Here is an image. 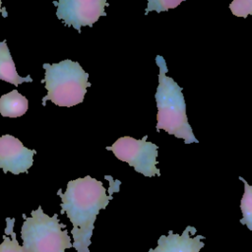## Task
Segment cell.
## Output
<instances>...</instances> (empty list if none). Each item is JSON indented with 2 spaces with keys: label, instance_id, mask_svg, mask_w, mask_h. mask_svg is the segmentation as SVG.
I'll list each match as a JSON object with an SVG mask.
<instances>
[{
  "label": "cell",
  "instance_id": "cell-3",
  "mask_svg": "<svg viewBox=\"0 0 252 252\" xmlns=\"http://www.w3.org/2000/svg\"><path fill=\"white\" fill-rule=\"evenodd\" d=\"M42 67L45 76L41 83L45 84L47 90V94L41 100L42 105L47 100L66 107L83 102L87 89L92 85L88 81L89 74L78 62L66 59L55 64L44 63Z\"/></svg>",
  "mask_w": 252,
  "mask_h": 252
},
{
  "label": "cell",
  "instance_id": "cell-11",
  "mask_svg": "<svg viewBox=\"0 0 252 252\" xmlns=\"http://www.w3.org/2000/svg\"><path fill=\"white\" fill-rule=\"evenodd\" d=\"M5 220L6 227L2 237L3 241L0 243V252H24L23 247L20 245L17 239V234L14 231L15 219L6 218Z\"/></svg>",
  "mask_w": 252,
  "mask_h": 252
},
{
  "label": "cell",
  "instance_id": "cell-9",
  "mask_svg": "<svg viewBox=\"0 0 252 252\" xmlns=\"http://www.w3.org/2000/svg\"><path fill=\"white\" fill-rule=\"evenodd\" d=\"M0 80L8 82L16 87L22 83L32 82L30 75L23 78L17 73L15 63L5 39L0 42Z\"/></svg>",
  "mask_w": 252,
  "mask_h": 252
},
{
  "label": "cell",
  "instance_id": "cell-8",
  "mask_svg": "<svg viewBox=\"0 0 252 252\" xmlns=\"http://www.w3.org/2000/svg\"><path fill=\"white\" fill-rule=\"evenodd\" d=\"M197 229L194 226L188 225L181 234L168 231V235H161L158 240L156 248H151L149 252H200L205 246L202 241L205 239L203 235L195 234Z\"/></svg>",
  "mask_w": 252,
  "mask_h": 252
},
{
  "label": "cell",
  "instance_id": "cell-12",
  "mask_svg": "<svg viewBox=\"0 0 252 252\" xmlns=\"http://www.w3.org/2000/svg\"><path fill=\"white\" fill-rule=\"evenodd\" d=\"M239 179L244 184V193L240 202L242 219H240L239 221L241 224H245L248 229L252 231V186L249 185L242 177L239 176Z\"/></svg>",
  "mask_w": 252,
  "mask_h": 252
},
{
  "label": "cell",
  "instance_id": "cell-10",
  "mask_svg": "<svg viewBox=\"0 0 252 252\" xmlns=\"http://www.w3.org/2000/svg\"><path fill=\"white\" fill-rule=\"evenodd\" d=\"M28 107L27 97L17 90H13L0 97V113L3 117H20L27 112Z\"/></svg>",
  "mask_w": 252,
  "mask_h": 252
},
{
  "label": "cell",
  "instance_id": "cell-14",
  "mask_svg": "<svg viewBox=\"0 0 252 252\" xmlns=\"http://www.w3.org/2000/svg\"><path fill=\"white\" fill-rule=\"evenodd\" d=\"M229 9L234 16L246 18L252 15V0H234L229 4Z\"/></svg>",
  "mask_w": 252,
  "mask_h": 252
},
{
  "label": "cell",
  "instance_id": "cell-4",
  "mask_svg": "<svg viewBox=\"0 0 252 252\" xmlns=\"http://www.w3.org/2000/svg\"><path fill=\"white\" fill-rule=\"evenodd\" d=\"M21 228L24 252H65L73 247L66 225L58 220V215L49 217L39 206L32 211L31 217L23 214Z\"/></svg>",
  "mask_w": 252,
  "mask_h": 252
},
{
  "label": "cell",
  "instance_id": "cell-7",
  "mask_svg": "<svg viewBox=\"0 0 252 252\" xmlns=\"http://www.w3.org/2000/svg\"><path fill=\"white\" fill-rule=\"evenodd\" d=\"M35 150L26 148L16 137L6 134L0 137V168L17 175L28 173L33 163Z\"/></svg>",
  "mask_w": 252,
  "mask_h": 252
},
{
  "label": "cell",
  "instance_id": "cell-13",
  "mask_svg": "<svg viewBox=\"0 0 252 252\" xmlns=\"http://www.w3.org/2000/svg\"><path fill=\"white\" fill-rule=\"evenodd\" d=\"M182 0H149L145 14L147 15L150 11H156L160 13L162 11H167L169 9H174L177 7Z\"/></svg>",
  "mask_w": 252,
  "mask_h": 252
},
{
  "label": "cell",
  "instance_id": "cell-1",
  "mask_svg": "<svg viewBox=\"0 0 252 252\" xmlns=\"http://www.w3.org/2000/svg\"><path fill=\"white\" fill-rule=\"evenodd\" d=\"M57 195L62 201L61 213L67 215L73 225V248L77 252L89 249L96 217L106 208L112 194H106L101 181L87 175L69 181L66 191L62 193L59 189Z\"/></svg>",
  "mask_w": 252,
  "mask_h": 252
},
{
  "label": "cell",
  "instance_id": "cell-15",
  "mask_svg": "<svg viewBox=\"0 0 252 252\" xmlns=\"http://www.w3.org/2000/svg\"><path fill=\"white\" fill-rule=\"evenodd\" d=\"M1 5H2V2L0 1V13H1V12H3V17H6V16H7V14H6V10H5V9H2V8H1Z\"/></svg>",
  "mask_w": 252,
  "mask_h": 252
},
{
  "label": "cell",
  "instance_id": "cell-6",
  "mask_svg": "<svg viewBox=\"0 0 252 252\" xmlns=\"http://www.w3.org/2000/svg\"><path fill=\"white\" fill-rule=\"evenodd\" d=\"M53 4L57 6V18L79 32L81 27H93L99 17L106 16L104 8L109 5L105 0H60Z\"/></svg>",
  "mask_w": 252,
  "mask_h": 252
},
{
  "label": "cell",
  "instance_id": "cell-16",
  "mask_svg": "<svg viewBox=\"0 0 252 252\" xmlns=\"http://www.w3.org/2000/svg\"><path fill=\"white\" fill-rule=\"evenodd\" d=\"M78 252H90V249H85V250H81V251H78Z\"/></svg>",
  "mask_w": 252,
  "mask_h": 252
},
{
  "label": "cell",
  "instance_id": "cell-5",
  "mask_svg": "<svg viewBox=\"0 0 252 252\" xmlns=\"http://www.w3.org/2000/svg\"><path fill=\"white\" fill-rule=\"evenodd\" d=\"M147 139L148 135L140 140L124 136L117 139L112 146L106 147V150L113 152L119 160L127 162L137 172L147 177L160 175V170L156 166L158 146L148 142Z\"/></svg>",
  "mask_w": 252,
  "mask_h": 252
},
{
  "label": "cell",
  "instance_id": "cell-2",
  "mask_svg": "<svg viewBox=\"0 0 252 252\" xmlns=\"http://www.w3.org/2000/svg\"><path fill=\"white\" fill-rule=\"evenodd\" d=\"M158 66V85L155 94L157 102V131L164 130L169 135L183 139L185 144L199 143L188 122L186 103L182 88L166 75V62L161 55H157Z\"/></svg>",
  "mask_w": 252,
  "mask_h": 252
}]
</instances>
